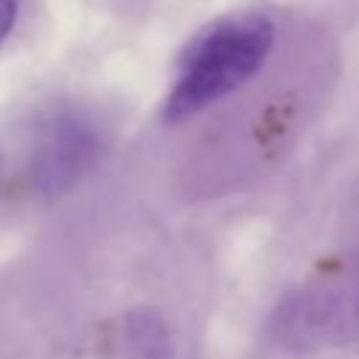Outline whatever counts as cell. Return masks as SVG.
Segmentation results:
<instances>
[{
    "mask_svg": "<svg viewBox=\"0 0 359 359\" xmlns=\"http://www.w3.org/2000/svg\"><path fill=\"white\" fill-rule=\"evenodd\" d=\"M272 42L275 25L264 14L224 17L199 31L180 59V73L163 104V118L180 123L238 90L261 70Z\"/></svg>",
    "mask_w": 359,
    "mask_h": 359,
    "instance_id": "cell-1",
    "label": "cell"
},
{
    "mask_svg": "<svg viewBox=\"0 0 359 359\" xmlns=\"http://www.w3.org/2000/svg\"><path fill=\"white\" fill-rule=\"evenodd\" d=\"M280 345L311 351L359 342V283H325L289 294L272 314Z\"/></svg>",
    "mask_w": 359,
    "mask_h": 359,
    "instance_id": "cell-2",
    "label": "cell"
},
{
    "mask_svg": "<svg viewBox=\"0 0 359 359\" xmlns=\"http://www.w3.org/2000/svg\"><path fill=\"white\" fill-rule=\"evenodd\" d=\"M98 132L79 115L50 118L31 154V180L45 194L70 188L98 157Z\"/></svg>",
    "mask_w": 359,
    "mask_h": 359,
    "instance_id": "cell-3",
    "label": "cell"
},
{
    "mask_svg": "<svg viewBox=\"0 0 359 359\" xmlns=\"http://www.w3.org/2000/svg\"><path fill=\"white\" fill-rule=\"evenodd\" d=\"M132 345L143 359H165V353H168L165 331L149 314H140V320L132 323Z\"/></svg>",
    "mask_w": 359,
    "mask_h": 359,
    "instance_id": "cell-4",
    "label": "cell"
},
{
    "mask_svg": "<svg viewBox=\"0 0 359 359\" xmlns=\"http://www.w3.org/2000/svg\"><path fill=\"white\" fill-rule=\"evenodd\" d=\"M17 20V0H0V42L11 34Z\"/></svg>",
    "mask_w": 359,
    "mask_h": 359,
    "instance_id": "cell-5",
    "label": "cell"
}]
</instances>
